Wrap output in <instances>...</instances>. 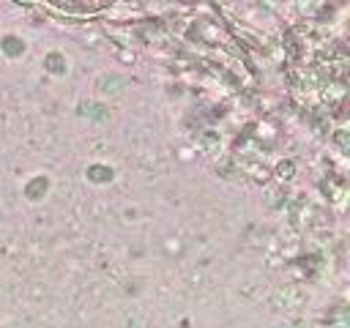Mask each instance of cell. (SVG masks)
<instances>
[{
  "label": "cell",
  "instance_id": "1",
  "mask_svg": "<svg viewBox=\"0 0 350 328\" xmlns=\"http://www.w3.org/2000/svg\"><path fill=\"white\" fill-rule=\"evenodd\" d=\"M52 5L57 8H66V11H77V14H88V11H98L104 5H109L112 0H49Z\"/></svg>",
  "mask_w": 350,
  "mask_h": 328
}]
</instances>
